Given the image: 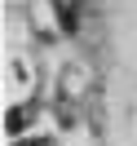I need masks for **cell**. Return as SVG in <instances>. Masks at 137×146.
<instances>
[]
</instances>
